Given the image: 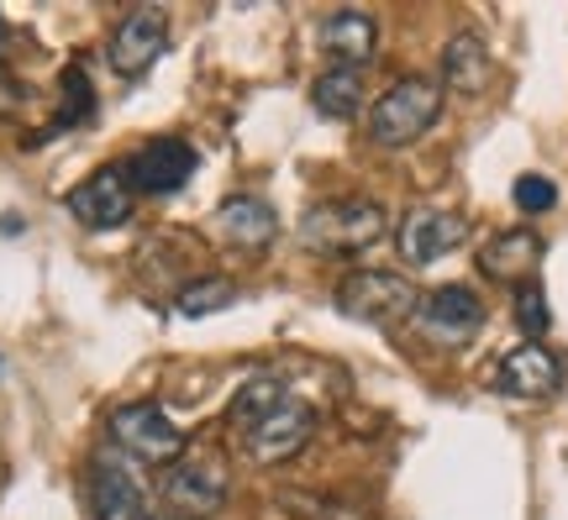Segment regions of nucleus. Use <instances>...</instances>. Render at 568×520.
I'll use <instances>...</instances> for the list:
<instances>
[{"mask_svg": "<svg viewBox=\"0 0 568 520\" xmlns=\"http://www.w3.org/2000/svg\"><path fill=\"white\" fill-rule=\"evenodd\" d=\"M222 232H226V242H237L243 253H264L268 242L280 237V216H274V205L258 201V195H232V201H222Z\"/></svg>", "mask_w": 568, "mask_h": 520, "instance_id": "nucleus-17", "label": "nucleus"}, {"mask_svg": "<svg viewBox=\"0 0 568 520\" xmlns=\"http://www.w3.org/2000/svg\"><path fill=\"white\" fill-rule=\"evenodd\" d=\"M311 105L326 121H353L364 111V69H322L311 84Z\"/></svg>", "mask_w": 568, "mask_h": 520, "instance_id": "nucleus-18", "label": "nucleus"}, {"mask_svg": "<svg viewBox=\"0 0 568 520\" xmlns=\"http://www.w3.org/2000/svg\"><path fill=\"white\" fill-rule=\"evenodd\" d=\"M316 42L332 59V69H364L379 53V21L368 11H332V17L316 27Z\"/></svg>", "mask_w": 568, "mask_h": 520, "instance_id": "nucleus-14", "label": "nucleus"}, {"mask_svg": "<svg viewBox=\"0 0 568 520\" xmlns=\"http://www.w3.org/2000/svg\"><path fill=\"white\" fill-rule=\"evenodd\" d=\"M395 242H400V258H406L410 268L443 263L447 253H458L468 242V216L447 211V205H416V211H406Z\"/></svg>", "mask_w": 568, "mask_h": 520, "instance_id": "nucleus-9", "label": "nucleus"}, {"mask_svg": "<svg viewBox=\"0 0 568 520\" xmlns=\"http://www.w3.org/2000/svg\"><path fill=\"white\" fill-rule=\"evenodd\" d=\"M489 74H495V63H489L485 38L479 32H453L443 48V90L479 95V90H489Z\"/></svg>", "mask_w": 568, "mask_h": 520, "instance_id": "nucleus-16", "label": "nucleus"}, {"mask_svg": "<svg viewBox=\"0 0 568 520\" xmlns=\"http://www.w3.org/2000/svg\"><path fill=\"white\" fill-rule=\"evenodd\" d=\"M59 95H63V105H59V116H53V132H69V126L95 116V90H90V80H84L80 69H63Z\"/></svg>", "mask_w": 568, "mask_h": 520, "instance_id": "nucleus-21", "label": "nucleus"}, {"mask_svg": "<svg viewBox=\"0 0 568 520\" xmlns=\"http://www.w3.org/2000/svg\"><path fill=\"white\" fill-rule=\"evenodd\" d=\"M90 510L95 520H148V494L122 452H95L90 458Z\"/></svg>", "mask_w": 568, "mask_h": 520, "instance_id": "nucleus-12", "label": "nucleus"}, {"mask_svg": "<svg viewBox=\"0 0 568 520\" xmlns=\"http://www.w3.org/2000/svg\"><path fill=\"white\" fill-rule=\"evenodd\" d=\"M105 431H111V441H116V452H122L126 462H163V468H169L174 458L190 452L180 420H169L163 405H148V400L111 410Z\"/></svg>", "mask_w": 568, "mask_h": 520, "instance_id": "nucleus-5", "label": "nucleus"}, {"mask_svg": "<svg viewBox=\"0 0 568 520\" xmlns=\"http://www.w3.org/2000/svg\"><path fill=\"white\" fill-rule=\"evenodd\" d=\"M132 201H138V195L126 190L122 169L105 163V169H95L90 180H80L63 195V211L80 221V226H90V232H116V226L132 221Z\"/></svg>", "mask_w": 568, "mask_h": 520, "instance_id": "nucleus-11", "label": "nucleus"}, {"mask_svg": "<svg viewBox=\"0 0 568 520\" xmlns=\"http://www.w3.org/2000/svg\"><path fill=\"white\" fill-rule=\"evenodd\" d=\"M537 263H542V237L527 232V226H516V232H495L485 242V253H479V268H485L495 284H527L537 274Z\"/></svg>", "mask_w": 568, "mask_h": 520, "instance_id": "nucleus-15", "label": "nucleus"}, {"mask_svg": "<svg viewBox=\"0 0 568 520\" xmlns=\"http://www.w3.org/2000/svg\"><path fill=\"white\" fill-rule=\"evenodd\" d=\"M11 42H17V38H11V27H6V17H0V63L11 59Z\"/></svg>", "mask_w": 568, "mask_h": 520, "instance_id": "nucleus-25", "label": "nucleus"}, {"mask_svg": "<svg viewBox=\"0 0 568 520\" xmlns=\"http://www.w3.org/2000/svg\"><path fill=\"white\" fill-rule=\"evenodd\" d=\"M159 494L174 516L211 520V516H222L226 500H232V468H226V458L222 452H211V447L184 452V458H174L169 468H163Z\"/></svg>", "mask_w": 568, "mask_h": 520, "instance_id": "nucleus-3", "label": "nucleus"}, {"mask_svg": "<svg viewBox=\"0 0 568 520\" xmlns=\"http://www.w3.org/2000/svg\"><path fill=\"white\" fill-rule=\"evenodd\" d=\"M148 520H169V516H148Z\"/></svg>", "mask_w": 568, "mask_h": 520, "instance_id": "nucleus-26", "label": "nucleus"}, {"mask_svg": "<svg viewBox=\"0 0 568 520\" xmlns=\"http://www.w3.org/2000/svg\"><path fill=\"white\" fill-rule=\"evenodd\" d=\"M416 326H422V337L443 341V347H464L485 326V300L468 284H437L416 305Z\"/></svg>", "mask_w": 568, "mask_h": 520, "instance_id": "nucleus-8", "label": "nucleus"}, {"mask_svg": "<svg viewBox=\"0 0 568 520\" xmlns=\"http://www.w3.org/2000/svg\"><path fill=\"white\" fill-rule=\"evenodd\" d=\"M332 305L343 310L347 320H364V326H400L406 316H416L422 305V289L406 279V274H389V268H358L337 284Z\"/></svg>", "mask_w": 568, "mask_h": 520, "instance_id": "nucleus-4", "label": "nucleus"}, {"mask_svg": "<svg viewBox=\"0 0 568 520\" xmlns=\"http://www.w3.org/2000/svg\"><path fill=\"white\" fill-rule=\"evenodd\" d=\"M163 42H169V17L159 6H138L116 21V32L105 42V63L122 74V80H142L153 63H159Z\"/></svg>", "mask_w": 568, "mask_h": 520, "instance_id": "nucleus-10", "label": "nucleus"}, {"mask_svg": "<svg viewBox=\"0 0 568 520\" xmlns=\"http://www.w3.org/2000/svg\"><path fill=\"white\" fill-rule=\"evenodd\" d=\"M116 169H122V180L132 195H174V190L190 184V174L201 169V159H195V147L180 137H153V142H142L138 153H126Z\"/></svg>", "mask_w": 568, "mask_h": 520, "instance_id": "nucleus-7", "label": "nucleus"}, {"mask_svg": "<svg viewBox=\"0 0 568 520\" xmlns=\"http://www.w3.org/2000/svg\"><path fill=\"white\" fill-rule=\"evenodd\" d=\"M237 300H243L237 279H226V274H205V279H190L180 295H174V310H180L184 320H205V316H216V310H232Z\"/></svg>", "mask_w": 568, "mask_h": 520, "instance_id": "nucleus-19", "label": "nucleus"}, {"mask_svg": "<svg viewBox=\"0 0 568 520\" xmlns=\"http://www.w3.org/2000/svg\"><path fill=\"white\" fill-rule=\"evenodd\" d=\"M495 389L516 395V400H548L564 389V358L542 341H521L495 363Z\"/></svg>", "mask_w": 568, "mask_h": 520, "instance_id": "nucleus-13", "label": "nucleus"}, {"mask_svg": "<svg viewBox=\"0 0 568 520\" xmlns=\"http://www.w3.org/2000/svg\"><path fill=\"white\" fill-rule=\"evenodd\" d=\"M280 400H290V384L274 379V374H253V379H243V389L232 395V426L237 431H247L258 416H268Z\"/></svg>", "mask_w": 568, "mask_h": 520, "instance_id": "nucleus-20", "label": "nucleus"}, {"mask_svg": "<svg viewBox=\"0 0 568 520\" xmlns=\"http://www.w3.org/2000/svg\"><path fill=\"white\" fill-rule=\"evenodd\" d=\"M284 504L301 520H358V510H347L337 500H311V494H284Z\"/></svg>", "mask_w": 568, "mask_h": 520, "instance_id": "nucleus-24", "label": "nucleus"}, {"mask_svg": "<svg viewBox=\"0 0 568 520\" xmlns=\"http://www.w3.org/2000/svg\"><path fill=\"white\" fill-rule=\"evenodd\" d=\"M510 201L521 216H548L552 205H558V184L548 174H521V180L510 184Z\"/></svg>", "mask_w": 568, "mask_h": 520, "instance_id": "nucleus-22", "label": "nucleus"}, {"mask_svg": "<svg viewBox=\"0 0 568 520\" xmlns=\"http://www.w3.org/2000/svg\"><path fill=\"white\" fill-rule=\"evenodd\" d=\"M437 116H443V80L406 74V80H395L379 101L368 105L364 132L374 147H410L416 137H426L437 126Z\"/></svg>", "mask_w": 568, "mask_h": 520, "instance_id": "nucleus-2", "label": "nucleus"}, {"mask_svg": "<svg viewBox=\"0 0 568 520\" xmlns=\"http://www.w3.org/2000/svg\"><path fill=\"white\" fill-rule=\"evenodd\" d=\"M237 437H243V447H247V458H253V462L280 468V462L301 458L305 441L316 437V410L290 395V400H280L268 416H258L247 431H237Z\"/></svg>", "mask_w": 568, "mask_h": 520, "instance_id": "nucleus-6", "label": "nucleus"}, {"mask_svg": "<svg viewBox=\"0 0 568 520\" xmlns=\"http://www.w3.org/2000/svg\"><path fill=\"white\" fill-rule=\"evenodd\" d=\"M516 320H521V332H527L531 341L542 337L552 326V310H548V295H542V284L527 279V284H516Z\"/></svg>", "mask_w": 568, "mask_h": 520, "instance_id": "nucleus-23", "label": "nucleus"}, {"mask_svg": "<svg viewBox=\"0 0 568 520\" xmlns=\"http://www.w3.org/2000/svg\"><path fill=\"white\" fill-rule=\"evenodd\" d=\"M389 232V216L379 201H364V195H347V201H322L311 205L301 221V242L305 253L316 258H358L374 242Z\"/></svg>", "mask_w": 568, "mask_h": 520, "instance_id": "nucleus-1", "label": "nucleus"}]
</instances>
